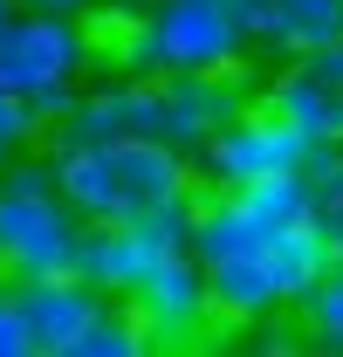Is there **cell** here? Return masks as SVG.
Segmentation results:
<instances>
[{"instance_id":"6da1fadb","label":"cell","mask_w":343,"mask_h":357,"mask_svg":"<svg viewBox=\"0 0 343 357\" xmlns=\"http://www.w3.org/2000/svg\"><path fill=\"white\" fill-rule=\"evenodd\" d=\"M48 165L83 220H137L192 192V172L165 137H76V144H48Z\"/></svg>"},{"instance_id":"7a4b0ae2","label":"cell","mask_w":343,"mask_h":357,"mask_svg":"<svg viewBox=\"0 0 343 357\" xmlns=\"http://www.w3.org/2000/svg\"><path fill=\"white\" fill-rule=\"evenodd\" d=\"M83 213L62 199L48 158L0 165V275H62L76 268Z\"/></svg>"},{"instance_id":"3957f363","label":"cell","mask_w":343,"mask_h":357,"mask_svg":"<svg viewBox=\"0 0 343 357\" xmlns=\"http://www.w3.org/2000/svg\"><path fill=\"white\" fill-rule=\"evenodd\" d=\"M247 35L227 0H144L124 42V69L137 76H185V69H241Z\"/></svg>"},{"instance_id":"277c9868","label":"cell","mask_w":343,"mask_h":357,"mask_svg":"<svg viewBox=\"0 0 343 357\" xmlns=\"http://www.w3.org/2000/svg\"><path fill=\"white\" fill-rule=\"evenodd\" d=\"M83 62H89V28H76L62 7H28L0 28V89L28 96V110L42 124L69 110Z\"/></svg>"},{"instance_id":"5b68a950","label":"cell","mask_w":343,"mask_h":357,"mask_svg":"<svg viewBox=\"0 0 343 357\" xmlns=\"http://www.w3.org/2000/svg\"><path fill=\"white\" fill-rule=\"evenodd\" d=\"M199 158H206V178H213V185H247V178H268V172H302V165L316 158V144H309L289 117H275L268 103H241V110L199 144Z\"/></svg>"},{"instance_id":"8992f818","label":"cell","mask_w":343,"mask_h":357,"mask_svg":"<svg viewBox=\"0 0 343 357\" xmlns=\"http://www.w3.org/2000/svg\"><path fill=\"white\" fill-rule=\"evenodd\" d=\"M130 316L144 323L151 344H192L206 323H213V303H206V268L192 248H172L137 275V289L124 296Z\"/></svg>"},{"instance_id":"52a82bcc","label":"cell","mask_w":343,"mask_h":357,"mask_svg":"<svg viewBox=\"0 0 343 357\" xmlns=\"http://www.w3.org/2000/svg\"><path fill=\"white\" fill-rule=\"evenodd\" d=\"M158 124H165L158 76H124V83L69 96V110L42 131H48V144H76V137H158Z\"/></svg>"},{"instance_id":"ba28073f","label":"cell","mask_w":343,"mask_h":357,"mask_svg":"<svg viewBox=\"0 0 343 357\" xmlns=\"http://www.w3.org/2000/svg\"><path fill=\"white\" fill-rule=\"evenodd\" d=\"M96 303H103V289H89L76 268H62V275H14L7 282V310H14L21 337H28V357H62Z\"/></svg>"},{"instance_id":"9c48e42d","label":"cell","mask_w":343,"mask_h":357,"mask_svg":"<svg viewBox=\"0 0 343 357\" xmlns=\"http://www.w3.org/2000/svg\"><path fill=\"white\" fill-rule=\"evenodd\" d=\"M158 89H165V124H158V137H165L178 158H192L206 137L247 103V89L234 83V69H185V76H158Z\"/></svg>"},{"instance_id":"30bf717a","label":"cell","mask_w":343,"mask_h":357,"mask_svg":"<svg viewBox=\"0 0 343 357\" xmlns=\"http://www.w3.org/2000/svg\"><path fill=\"white\" fill-rule=\"evenodd\" d=\"M227 7H234L247 48H268L282 62L343 35V0H227Z\"/></svg>"},{"instance_id":"8fae6325","label":"cell","mask_w":343,"mask_h":357,"mask_svg":"<svg viewBox=\"0 0 343 357\" xmlns=\"http://www.w3.org/2000/svg\"><path fill=\"white\" fill-rule=\"evenodd\" d=\"M206 268V303H213V323H268L275 310H289L282 296V275H275V241L268 248H247V255H220Z\"/></svg>"},{"instance_id":"7c38bea8","label":"cell","mask_w":343,"mask_h":357,"mask_svg":"<svg viewBox=\"0 0 343 357\" xmlns=\"http://www.w3.org/2000/svg\"><path fill=\"white\" fill-rule=\"evenodd\" d=\"M275 117H289L316 151H330V144H343V89H330L323 76H309V69H282L275 83H268V96H261Z\"/></svg>"},{"instance_id":"4fadbf2b","label":"cell","mask_w":343,"mask_h":357,"mask_svg":"<svg viewBox=\"0 0 343 357\" xmlns=\"http://www.w3.org/2000/svg\"><path fill=\"white\" fill-rule=\"evenodd\" d=\"M144 351H151L144 323H137L130 310H117V303L103 296V303L83 316V330L69 337V351H62V357H144Z\"/></svg>"},{"instance_id":"5bb4252c","label":"cell","mask_w":343,"mask_h":357,"mask_svg":"<svg viewBox=\"0 0 343 357\" xmlns=\"http://www.w3.org/2000/svg\"><path fill=\"white\" fill-rule=\"evenodd\" d=\"M296 310H302V330H309V344L343 357V255H330V268L309 282V296H302Z\"/></svg>"},{"instance_id":"9a60e30c","label":"cell","mask_w":343,"mask_h":357,"mask_svg":"<svg viewBox=\"0 0 343 357\" xmlns=\"http://www.w3.org/2000/svg\"><path fill=\"white\" fill-rule=\"evenodd\" d=\"M309 220L330 241V255H343V144L309 158Z\"/></svg>"},{"instance_id":"2e32d148","label":"cell","mask_w":343,"mask_h":357,"mask_svg":"<svg viewBox=\"0 0 343 357\" xmlns=\"http://www.w3.org/2000/svg\"><path fill=\"white\" fill-rule=\"evenodd\" d=\"M35 131H42V117L28 110V96H14V89H0V144H7V151H21V144H28Z\"/></svg>"},{"instance_id":"e0dca14e","label":"cell","mask_w":343,"mask_h":357,"mask_svg":"<svg viewBox=\"0 0 343 357\" xmlns=\"http://www.w3.org/2000/svg\"><path fill=\"white\" fill-rule=\"evenodd\" d=\"M0 357H28V337H21V323L7 310V296H0Z\"/></svg>"},{"instance_id":"ac0fdd59","label":"cell","mask_w":343,"mask_h":357,"mask_svg":"<svg viewBox=\"0 0 343 357\" xmlns=\"http://www.w3.org/2000/svg\"><path fill=\"white\" fill-rule=\"evenodd\" d=\"M21 7H62V14H76V7H96V0H21Z\"/></svg>"},{"instance_id":"d6986e66","label":"cell","mask_w":343,"mask_h":357,"mask_svg":"<svg viewBox=\"0 0 343 357\" xmlns=\"http://www.w3.org/2000/svg\"><path fill=\"white\" fill-rule=\"evenodd\" d=\"M14 14H21V0H0V28H7V21H14Z\"/></svg>"},{"instance_id":"ffe728a7","label":"cell","mask_w":343,"mask_h":357,"mask_svg":"<svg viewBox=\"0 0 343 357\" xmlns=\"http://www.w3.org/2000/svg\"><path fill=\"white\" fill-rule=\"evenodd\" d=\"M0 296H7V275H0Z\"/></svg>"},{"instance_id":"44dd1931","label":"cell","mask_w":343,"mask_h":357,"mask_svg":"<svg viewBox=\"0 0 343 357\" xmlns=\"http://www.w3.org/2000/svg\"><path fill=\"white\" fill-rule=\"evenodd\" d=\"M0 165H7V144H0Z\"/></svg>"}]
</instances>
